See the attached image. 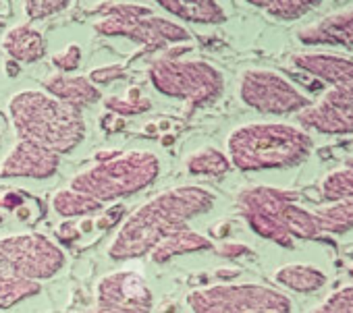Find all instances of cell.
I'll return each instance as SVG.
<instances>
[{"label":"cell","instance_id":"cell-34","mask_svg":"<svg viewBox=\"0 0 353 313\" xmlns=\"http://www.w3.org/2000/svg\"><path fill=\"white\" fill-rule=\"evenodd\" d=\"M123 125H125V120H123V118H119V116H114V114H110V112L100 120V127H102L106 133H114V131L123 129Z\"/></svg>","mask_w":353,"mask_h":313},{"label":"cell","instance_id":"cell-25","mask_svg":"<svg viewBox=\"0 0 353 313\" xmlns=\"http://www.w3.org/2000/svg\"><path fill=\"white\" fill-rule=\"evenodd\" d=\"M322 197L330 204L353 197V160H347L324 177Z\"/></svg>","mask_w":353,"mask_h":313},{"label":"cell","instance_id":"cell-13","mask_svg":"<svg viewBox=\"0 0 353 313\" xmlns=\"http://www.w3.org/2000/svg\"><path fill=\"white\" fill-rule=\"evenodd\" d=\"M61 155L32 141L17 139L0 162V179H36L46 181L57 175Z\"/></svg>","mask_w":353,"mask_h":313},{"label":"cell","instance_id":"cell-35","mask_svg":"<svg viewBox=\"0 0 353 313\" xmlns=\"http://www.w3.org/2000/svg\"><path fill=\"white\" fill-rule=\"evenodd\" d=\"M123 206H114L108 214H106V220H100L98 222V226L100 228H108V226H112V224H117L119 220H121V216H123Z\"/></svg>","mask_w":353,"mask_h":313},{"label":"cell","instance_id":"cell-7","mask_svg":"<svg viewBox=\"0 0 353 313\" xmlns=\"http://www.w3.org/2000/svg\"><path fill=\"white\" fill-rule=\"evenodd\" d=\"M148 77L158 94L172 100H183L192 110L216 102L225 91L223 71L208 61L164 56L152 63Z\"/></svg>","mask_w":353,"mask_h":313},{"label":"cell","instance_id":"cell-19","mask_svg":"<svg viewBox=\"0 0 353 313\" xmlns=\"http://www.w3.org/2000/svg\"><path fill=\"white\" fill-rule=\"evenodd\" d=\"M214 245L208 237L192 230L190 226L179 230V233H174L170 235L168 239H164L152 253V261L154 263H166L170 261L172 257L176 255H185V253H196V251H210Z\"/></svg>","mask_w":353,"mask_h":313},{"label":"cell","instance_id":"cell-17","mask_svg":"<svg viewBox=\"0 0 353 313\" xmlns=\"http://www.w3.org/2000/svg\"><path fill=\"white\" fill-rule=\"evenodd\" d=\"M158 7L188 23L198 25H221L227 21V11L214 0H160Z\"/></svg>","mask_w":353,"mask_h":313},{"label":"cell","instance_id":"cell-24","mask_svg":"<svg viewBox=\"0 0 353 313\" xmlns=\"http://www.w3.org/2000/svg\"><path fill=\"white\" fill-rule=\"evenodd\" d=\"M252 7L260 9L272 19L295 21L310 15L316 9V3H307V0H254Z\"/></svg>","mask_w":353,"mask_h":313},{"label":"cell","instance_id":"cell-21","mask_svg":"<svg viewBox=\"0 0 353 313\" xmlns=\"http://www.w3.org/2000/svg\"><path fill=\"white\" fill-rule=\"evenodd\" d=\"M185 169L194 177H223L231 171L227 153L214 145H204L185 158Z\"/></svg>","mask_w":353,"mask_h":313},{"label":"cell","instance_id":"cell-27","mask_svg":"<svg viewBox=\"0 0 353 313\" xmlns=\"http://www.w3.org/2000/svg\"><path fill=\"white\" fill-rule=\"evenodd\" d=\"M104 108L119 116V118H125V116H135V114H143L152 108V102L148 98H137V91H129V98H119V96H110L104 100Z\"/></svg>","mask_w":353,"mask_h":313},{"label":"cell","instance_id":"cell-14","mask_svg":"<svg viewBox=\"0 0 353 313\" xmlns=\"http://www.w3.org/2000/svg\"><path fill=\"white\" fill-rule=\"evenodd\" d=\"M303 46H339L353 48V7L330 13L297 32Z\"/></svg>","mask_w":353,"mask_h":313},{"label":"cell","instance_id":"cell-4","mask_svg":"<svg viewBox=\"0 0 353 313\" xmlns=\"http://www.w3.org/2000/svg\"><path fill=\"white\" fill-rule=\"evenodd\" d=\"M237 210L248 226L262 239L291 249L297 239H318L314 212L297 204V195L287 189L256 185L237 195Z\"/></svg>","mask_w":353,"mask_h":313},{"label":"cell","instance_id":"cell-22","mask_svg":"<svg viewBox=\"0 0 353 313\" xmlns=\"http://www.w3.org/2000/svg\"><path fill=\"white\" fill-rule=\"evenodd\" d=\"M314 216H316L320 233L345 235L353 228V197L326 204L324 208L316 210Z\"/></svg>","mask_w":353,"mask_h":313},{"label":"cell","instance_id":"cell-9","mask_svg":"<svg viewBox=\"0 0 353 313\" xmlns=\"http://www.w3.org/2000/svg\"><path fill=\"white\" fill-rule=\"evenodd\" d=\"M65 268L63 249L42 233L0 237V278L42 282Z\"/></svg>","mask_w":353,"mask_h":313},{"label":"cell","instance_id":"cell-37","mask_svg":"<svg viewBox=\"0 0 353 313\" xmlns=\"http://www.w3.org/2000/svg\"><path fill=\"white\" fill-rule=\"evenodd\" d=\"M5 222V216H3V212H0V224H3Z\"/></svg>","mask_w":353,"mask_h":313},{"label":"cell","instance_id":"cell-39","mask_svg":"<svg viewBox=\"0 0 353 313\" xmlns=\"http://www.w3.org/2000/svg\"><path fill=\"white\" fill-rule=\"evenodd\" d=\"M349 276L353 278V266H351V270H349Z\"/></svg>","mask_w":353,"mask_h":313},{"label":"cell","instance_id":"cell-32","mask_svg":"<svg viewBox=\"0 0 353 313\" xmlns=\"http://www.w3.org/2000/svg\"><path fill=\"white\" fill-rule=\"evenodd\" d=\"M216 253L223 255V257H241V255L250 253V247L248 245H241V243H229V245L219 247Z\"/></svg>","mask_w":353,"mask_h":313},{"label":"cell","instance_id":"cell-18","mask_svg":"<svg viewBox=\"0 0 353 313\" xmlns=\"http://www.w3.org/2000/svg\"><path fill=\"white\" fill-rule=\"evenodd\" d=\"M3 48L13 63L32 65L46 54V40L32 25H15L5 34Z\"/></svg>","mask_w":353,"mask_h":313},{"label":"cell","instance_id":"cell-5","mask_svg":"<svg viewBox=\"0 0 353 313\" xmlns=\"http://www.w3.org/2000/svg\"><path fill=\"white\" fill-rule=\"evenodd\" d=\"M160 171L162 162L154 151L129 149L77 173L69 187L104 206L150 187L158 179Z\"/></svg>","mask_w":353,"mask_h":313},{"label":"cell","instance_id":"cell-29","mask_svg":"<svg viewBox=\"0 0 353 313\" xmlns=\"http://www.w3.org/2000/svg\"><path fill=\"white\" fill-rule=\"evenodd\" d=\"M69 9L67 0H30L23 5V13L32 21H42Z\"/></svg>","mask_w":353,"mask_h":313},{"label":"cell","instance_id":"cell-15","mask_svg":"<svg viewBox=\"0 0 353 313\" xmlns=\"http://www.w3.org/2000/svg\"><path fill=\"white\" fill-rule=\"evenodd\" d=\"M293 65L330 87L353 83V58L326 54V52H303L293 56Z\"/></svg>","mask_w":353,"mask_h":313},{"label":"cell","instance_id":"cell-3","mask_svg":"<svg viewBox=\"0 0 353 313\" xmlns=\"http://www.w3.org/2000/svg\"><path fill=\"white\" fill-rule=\"evenodd\" d=\"M7 110L19 139L38 143L59 155L77 149L88 135L81 110L52 98L44 89L13 94Z\"/></svg>","mask_w":353,"mask_h":313},{"label":"cell","instance_id":"cell-31","mask_svg":"<svg viewBox=\"0 0 353 313\" xmlns=\"http://www.w3.org/2000/svg\"><path fill=\"white\" fill-rule=\"evenodd\" d=\"M123 75H125V67H123V65H108V67H98V69H94V71L88 75V79L98 87V85H108V83L117 81V79L123 77Z\"/></svg>","mask_w":353,"mask_h":313},{"label":"cell","instance_id":"cell-33","mask_svg":"<svg viewBox=\"0 0 353 313\" xmlns=\"http://www.w3.org/2000/svg\"><path fill=\"white\" fill-rule=\"evenodd\" d=\"M21 206H23V195L17 191H7L3 199H0V208L3 210H17Z\"/></svg>","mask_w":353,"mask_h":313},{"label":"cell","instance_id":"cell-6","mask_svg":"<svg viewBox=\"0 0 353 313\" xmlns=\"http://www.w3.org/2000/svg\"><path fill=\"white\" fill-rule=\"evenodd\" d=\"M102 19L94 23V30L106 38H125L143 46L145 50H160L164 46L183 44L192 40L185 25L172 19L154 15L145 5L133 3H106L98 7Z\"/></svg>","mask_w":353,"mask_h":313},{"label":"cell","instance_id":"cell-12","mask_svg":"<svg viewBox=\"0 0 353 313\" xmlns=\"http://www.w3.org/2000/svg\"><path fill=\"white\" fill-rule=\"evenodd\" d=\"M303 131L322 135H349L353 133V83L328 87L326 94L297 114Z\"/></svg>","mask_w":353,"mask_h":313},{"label":"cell","instance_id":"cell-16","mask_svg":"<svg viewBox=\"0 0 353 313\" xmlns=\"http://www.w3.org/2000/svg\"><path fill=\"white\" fill-rule=\"evenodd\" d=\"M44 91L69 106L79 108V110L83 106H92L102 100L100 87H96L85 75L54 73L44 79Z\"/></svg>","mask_w":353,"mask_h":313},{"label":"cell","instance_id":"cell-8","mask_svg":"<svg viewBox=\"0 0 353 313\" xmlns=\"http://www.w3.org/2000/svg\"><path fill=\"white\" fill-rule=\"evenodd\" d=\"M192 313H293V301L266 284H212L194 288L185 296Z\"/></svg>","mask_w":353,"mask_h":313},{"label":"cell","instance_id":"cell-28","mask_svg":"<svg viewBox=\"0 0 353 313\" xmlns=\"http://www.w3.org/2000/svg\"><path fill=\"white\" fill-rule=\"evenodd\" d=\"M310 313H353V286H343L334 290Z\"/></svg>","mask_w":353,"mask_h":313},{"label":"cell","instance_id":"cell-30","mask_svg":"<svg viewBox=\"0 0 353 313\" xmlns=\"http://www.w3.org/2000/svg\"><path fill=\"white\" fill-rule=\"evenodd\" d=\"M81 56H83L81 46H79V44H69L63 52H59V54L52 56V65H54L57 69H61L65 75H69L71 71L79 69Z\"/></svg>","mask_w":353,"mask_h":313},{"label":"cell","instance_id":"cell-10","mask_svg":"<svg viewBox=\"0 0 353 313\" xmlns=\"http://www.w3.org/2000/svg\"><path fill=\"white\" fill-rule=\"evenodd\" d=\"M239 98L245 106L262 114H299L312 106L307 94H303L291 79L272 69H248L239 79Z\"/></svg>","mask_w":353,"mask_h":313},{"label":"cell","instance_id":"cell-38","mask_svg":"<svg viewBox=\"0 0 353 313\" xmlns=\"http://www.w3.org/2000/svg\"><path fill=\"white\" fill-rule=\"evenodd\" d=\"M3 28H5V21H3V19H0V32H3Z\"/></svg>","mask_w":353,"mask_h":313},{"label":"cell","instance_id":"cell-1","mask_svg":"<svg viewBox=\"0 0 353 313\" xmlns=\"http://www.w3.org/2000/svg\"><path fill=\"white\" fill-rule=\"evenodd\" d=\"M214 204L216 195L206 187L181 185L164 189L123 220L106 253L112 261L145 257L164 239L188 228L196 216L208 214Z\"/></svg>","mask_w":353,"mask_h":313},{"label":"cell","instance_id":"cell-36","mask_svg":"<svg viewBox=\"0 0 353 313\" xmlns=\"http://www.w3.org/2000/svg\"><path fill=\"white\" fill-rule=\"evenodd\" d=\"M19 71H21V69H19V65H17V63H13V61H9V63H7V73H9L11 77L19 75Z\"/></svg>","mask_w":353,"mask_h":313},{"label":"cell","instance_id":"cell-11","mask_svg":"<svg viewBox=\"0 0 353 313\" xmlns=\"http://www.w3.org/2000/svg\"><path fill=\"white\" fill-rule=\"evenodd\" d=\"M154 292L137 270H114L96 284L92 313H152Z\"/></svg>","mask_w":353,"mask_h":313},{"label":"cell","instance_id":"cell-23","mask_svg":"<svg viewBox=\"0 0 353 313\" xmlns=\"http://www.w3.org/2000/svg\"><path fill=\"white\" fill-rule=\"evenodd\" d=\"M50 206L52 210L63 216V218H75V216H90V214H96L100 212L104 206L71 187H65V189H59L54 191L52 199H50Z\"/></svg>","mask_w":353,"mask_h":313},{"label":"cell","instance_id":"cell-2","mask_svg":"<svg viewBox=\"0 0 353 313\" xmlns=\"http://www.w3.org/2000/svg\"><path fill=\"white\" fill-rule=\"evenodd\" d=\"M312 149V135L291 122H245L227 137V158L243 173L293 169Z\"/></svg>","mask_w":353,"mask_h":313},{"label":"cell","instance_id":"cell-20","mask_svg":"<svg viewBox=\"0 0 353 313\" xmlns=\"http://www.w3.org/2000/svg\"><path fill=\"white\" fill-rule=\"evenodd\" d=\"M274 282L293 292H316L326 282L328 276L312 263H287L274 272Z\"/></svg>","mask_w":353,"mask_h":313},{"label":"cell","instance_id":"cell-26","mask_svg":"<svg viewBox=\"0 0 353 313\" xmlns=\"http://www.w3.org/2000/svg\"><path fill=\"white\" fill-rule=\"evenodd\" d=\"M42 284L21 278H0V311L11 309L17 303H23L40 294Z\"/></svg>","mask_w":353,"mask_h":313}]
</instances>
